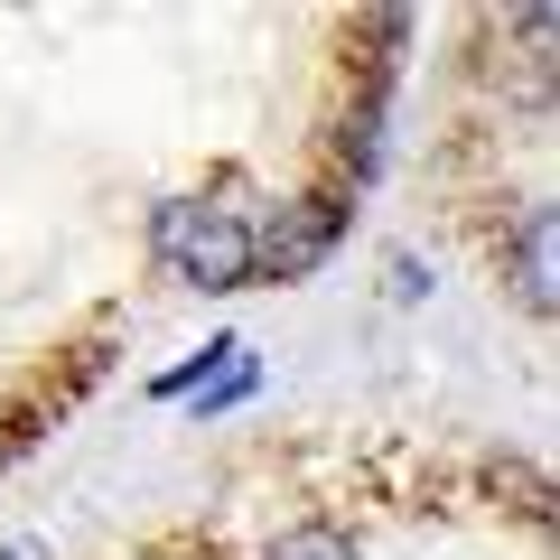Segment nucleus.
<instances>
[{"mask_svg": "<svg viewBox=\"0 0 560 560\" xmlns=\"http://www.w3.org/2000/svg\"><path fill=\"white\" fill-rule=\"evenodd\" d=\"M150 261L206 300H234V290H253V215L224 197H168L150 215Z\"/></svg>", "mask_w": 560, "mask_h": 560, "instance_id": "f257e3e1", "label": "nucleus"}, {"mask_svg": "<svg viewBox=\"0 0 560 560\" xmlns=\"http://www.w3.org/2000/svg\"><path fill=\"white\" fill-rule=\"evenodd\" d=\"M346 234V206L337 197H300L280 206L271 224H253V280H308Z\"/></svg>", "mask_w": 560, "mask_h": 560, "instance_id": "f03ea898", "label": "nucleus"}, {"mask_svg": "<svg viewBox=\"0 0 560 560\" xmlns=\"http://www.w3.org/2000/svg\"><path fill=\"white\" fill-rule=\"evenodd\" d=\"M514 300L533 318H551V206H523L514 224Z\"/></svg>", "mask_w": 560, "mask_h": 560, "instance_id": "7ed1b4c3", "label": "nucleus"}, {"mask_svg": "<svg viewBox=\"0 0 560 560\" xmlns=\"http://www.w3.org/2000/svg\"><path fill=\"white\" fill-rule=\"evenodd\" d=\"M261 560H364V551L337 533V523H290V533H271Z\"/></svg>", "mask_w": 560, "mask_h": 560, "instance_id": "20e7f679", "label": "nucleus"}, {"mask_svg": "<svg viewBox=\"0 0 560 560\" xmlns=\"http://www.w3.org/2000/svg\"><path fill=\"white\" fill-rule=\"evenodd\" d=\"M243 393H253V355H243V346H234V355L215 364V383H197V411H234Z\"/></svg>", "mask_w": 560, "mask_h": 560, "instance_id": "39448f33", "label": "nucleus"}]
</instances>
